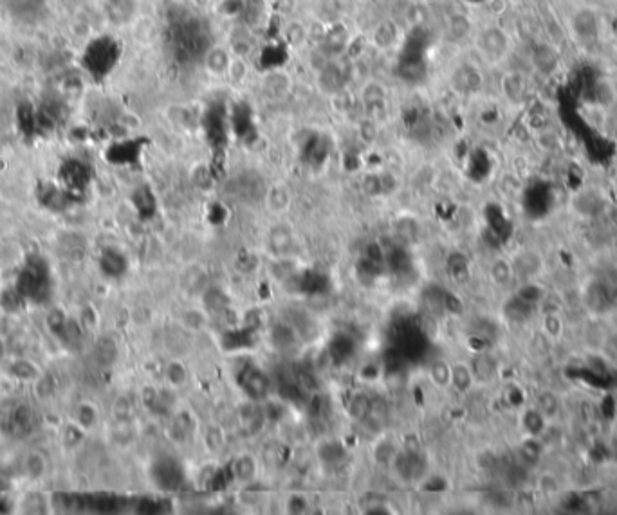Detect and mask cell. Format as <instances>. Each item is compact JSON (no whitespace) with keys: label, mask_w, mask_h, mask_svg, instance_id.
<instances>
[{"label":"cell","mask_w":617,"mask_h":515,"mask_svg":"<svg viewBox=\"0 0 617 515\" xmlns=\"http://www.w3.org/2000/svg\"><path fill=\"white\" fill-rule=\"evenodd\" d=\"M614 2H617V0H614Z\"/></svg>","instance_id":"5bb4252c"},{"label":"cell","mask_w":617,"mask_h":515,"mask_svg":"<svg viewBox=\"0 0 617 515\" xmlns=\"http://www.w3.org/2000/svg\"><path fill=\"white\" fill-rule=\"evenodd\" d=\"M19 292L35 301H43L49 296V272L42 260L29 261L20 274Z\"/></svg>","instance_id":"6da1fadb"},{"label":"cell","mask_w":617,"mask_h":515,"mask_svg":"<svg viewBox=\"0 0 617 515\" xmlns=\"http://www.w3.org/2000/svg\"><path fill=\"white\" fill-rule=\"evenodd\" d=\"M33 423V416H31V409L29 405H22L20 409H17L11 416V425H13L17 431H29Z\"/></svg>","instance_id":"30bf717a"},{"label":"cell","mask_w":617,"mask_h":515,"mask_svg":"<svg viewBox=\"0 0 617 515\" xmlns=\"http://www.w3.org/2000/svg\"><path fill=\"white\" fill-rule=\"evenodd\" d=\"M233 474H235V479L240 483L253 481V479H255V476H257V461L253 460L251 456L242 454L240 458H237V460H235Z\"/></svg>","instance_id":"5b68a950"},{"label":"cell","mask_w":617,"mask_h":515,"mask_svg":"<svg viewBox=\"0 0 617 515\" xmlns=\"http://www.w3.org/2000/svg\"><path fill=\"white\" fill-rule=\"evenodd\" d=\"M473 370L468 366V364H464V362H458V364H453L451 366V384L455 390L464 393V391H468L473 384Z\"/></svg>","instance_id":"277c9868"},{"label":"cell","mask_w":617,"mask_h":515,"mask_svg":"<svg viewBox=\"0 0 617 515\" xmlns=\"http://www.w3.org/2000/svg\"><path fill=\"white\" fill-rule=\"evenodd\" d=\"M430 376L435 384L446 387V385L451 384V366L444 361L433 362L430 367Z\"/></svg>","instance_id":"ba28073f"},{"label":"cell","mask_w":617,"mask_h":515,"mask_svg":"<svg viewBox=\"0 0 617 515\" xmlns=\"http://www.w3.org/2000/svg\"><path fill=\"white\" fill-rule=\"evenodd\" d=\"M208 65H210L211 70H215V72H222V70L228 67V56L222 49H213V51L208 52Z\"/></svg>","instance_id":"7c38bea8"},{"label":"cell","mask_w":617,"mask_h":515,"mask_svg":"<svg viewBox=\"0 0 617 515\" xmlns=\"http://www.w3.org/2000/svg\"><path fill=\"white\" fill-rule=\"evenodd\" d=\"M239 420L242 423L244 427L248 429V431H257L260 425H262L264 418H262V411L260 407L251 402L248 404H242L239 409Z\"/></svg>","instance_id":"8992f818"},{"label":"cell","mask_w":617,"mask_h":515,"mask_svg":"<svg viewBox=\"0 0 617 515\" xmlns=\"http://www.w3.org/2000/svg\"><path fill=\"white\" fill-rule=\"evenodd\" d=\"M502 88L507 99L514 103L522 101L525 96V78L520 72H509L502 79Z\"/></svg>","instance_id":"3957f363"},{"label":"cell","mask_w":617,"mask_h":515,"mask_svg":"<svg viewBox=\"0 0 617 515\" xmlns=\"http://www.w3.org/2000/svg\"><path fill=\"white\" fill-rule=\"evenodd\" d=\"M509 37L498 28H489L478 37V49L489 61H500L509 52Z\"/></svg>","instance_id":"7a4b0ae2"},{"label":"cell","mask_w":617,"mask_h":515,"mask_svg":"<svg viewBox=\"0 0 617 515\" xmlns=\"http://www.w3.org/2000/svg\"><path fill=\"white\" fill-rule=\"evenodd\" d=\"M166 376L173 385H183L186 382V370L181 362H170L166 367Z\"/></svg>","instance_id":"4fadbf2b"},{"label":"cell","mask_w":617,"mask_h":515,"mask_svg":"<svg viewBox=\"0 0 617 515\" xmlns=\"http://www.w3.org/2000/svg\"><path fill=\"white\" fill-rule=\"evenodd\" d=\"M349 413H351V416L358 418V420H363V418H366L372 413V402L365 395H355L351 402Z\"/></svg>","instance_id":"9c48e42d"},{"label":"cell","mask_w":617,"mask_h":515,"mask_svg":"<svg viewBox=\"0 0 617 515\" xmlns=\"http://www.w3.org/2000/svg\"><path fill=\"white\" fill-rule=\"evenodd\" d=\"M455 81L464 90H475V88L480 87L482 78L477 70H475V67H460L455 72Z\"/></svg>","instance_id":"52a82bcc"},{"label":"cell","mask_w":617,"mask_h":515,"mask_svg":"<svg viewBox=\"0 0 617 515\" xmlns=\"http://www.w3.org/2000/svg\"><path fill=\"white\" fill-rule=\"evenodd\" d=\"M206 447L211 452H220L224 447V432L220 427H210L206 431Z\"/></svg>","instance_id":"8fae6325"}]
</instances>
